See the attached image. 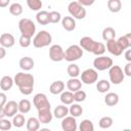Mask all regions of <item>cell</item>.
Returning <instances> with one entry per match:
<instances>
[{"instance_id":"cell-5","label":"cell","mask_w":131,"mask_h":131,"mask_svg":"<svg viewBox=\"0 0 131 131\" xmlns=\"http://www.w3.org/2000/svg\"><path fill=\"white\" fill-rule=\"evenodd\" d=\"M83 56V49L80 47V45H71L68 47V49L64 51L63 54V59H66L67 61H75L80 59Z\"/></svg>"},{"instance_id":"cell-25","label":"cell","mask_w":131,"mask_h":131,"mask_svg":"<svg viewBox=\"0 0 131 131\" xmlns=\"http://www.w3.org/2000/svg\"><path fill=\"white\" fill-rule=\"evenodd\" d=\"M60 101L66 104V105H70L74 102V94L71 91H62L60 93Z\"/></svg>"},{"instance_id":"cell-31","label":"cell","mask_w":131,"mask_h":131,"mask_svg":"<svg viewBox=\"0 0 131 131\" xmlns=\"http://www.w3.org/2000/svg\"><path fill=\"white\" fill-rule=\"evenodd\" d=\"M26 123V119L24 117V114H15L13 116V119H12V125L16 128H20L25 125Z\"/></svg>"},{"instance_id":"cell-1","label":"cell","mask_w":131,"mask_h":131,"mask_svg":"<svg viewBox=\"0 0 131 131\" xmlns=\"http://www.w3.org/2000/svg\"><path fill=\"white\" fill-rule=\"evenodd\" d=\"M14 84L18 87L19 91L21 94L25 95H30L33 92L34 89V76L31 74H26V73H17L14 76Z\"/></svg>"},{"instance_id":"cell-32","label":"cell","mask_w":131,"mask_h":131,"mask_svg":"<svg viewBox=\"0 0 131 131\" xmlns=\"http://www.w3.org/2000/svg\"><path fill=\"white\" fill-rule=\"evenodd\" d=\"M111 88V82L106 81V80H100L97 82L96 84V89L98 90V92L100 93H105L110 90Z\"/></svg>"},{"instance_id":"cell-40","label":"cell","mask_w":131,"mask_h":131,"mask_svg":"<svg viewBox=\"0 0 131 131\" xmlns=\"http://www.w3.org/2000/svg\"><path fill=\"white\" fill-rule=\"evenodd\" d=\"M48 17H49V23H51V24H56L61 19V15L58 11L48 12Z\"/></svg>"},{"instance_id":"cell-42","label":"cell","mask_w":131,"mask_h":131,"mask_svg":"<svg viewBox=\"0 0 131 131\" xmlns=\"http://www.w3.org/2000/svg\"><path fill=\"white\" fill-rule=\"evenodd\" d=\"M18 42H19V45H20L21 47L27 48V47H29V46L31 45V42H32V41H31V38H29V37L20 36V37H19Z\"/></svg>"},{"instance_id":"cell-29","label":"cell","mask_w":131,"mask_h":131,"mask_svg":"<svg viewBox=\"0 0 131 131\" xmlns=\"http://www.w3.org/2000/svg\"><path fill=\"white\" fill-rule=\"evenodd\" d=\"M17 104H18V112L21 114H28L32 108V104L29 99H21Z\"/></svg>"},{"instance_id":"cell-48","label":"cell","mask_w":131,"mask_h":131,"mask_svg":"<svg viewBox=\"0 0 131 131\" xmlns=\"http://www.w3.org/2000/svg\"><path fill=\"white\" fill-rule=\"evenodd\" d=\"M9 2H10V0H0V7L3 8V7L8 6Z\"/></svg>"},{"instance_id":"cell-43","label":"cell","mask_w":131,"mask_h":131,"mask_svg":"<svg viewBox=\"0 0 131 131\" xmlns=\"http://www.w3.org/2000/svg\"><path fill=\"white\" fill-rule=\"evenodd\" d=\"M124 75L131 77V61H128L124 68Z\"/></svg>"},{"instance_id":"cell-20","label":"cell","mask_w":131,"mask_h":131,"mask_svg":"<svg viewBox=\"0 0 131 131\" xmlns=\"http://www.w3.org/2000/svg\"><path fill=\"white\" fill-rule=\"evenodd\" d=\"M13 83L14 81L10 76H3L0 80V88L3 91H8L12 88Z\"/></svg>"},{"instance_id":"cell-10","label":"cell","mask_w":131,"mask_h":131,"mask_svg":"<svg viewBox=\"0 0 131 131\" xmlns=\"http://www.w3.org/2000/svg\"><path fill=\"white\" fill-rule=\"evenodd\" d=\"M33 103L37 108V111L44 110V108H51L50 102L44 93H37L33 98Z\"/></svg>"},{"instance_id":"cell-9","label":"cell","mask_w":131,"mask_h":131,"mask_svg":"<svg viewBox=\"0 0 131 131\" xmlns=\"http://www.w3.org/2000/svg\"><path fill=\"white\" fill-rule=\"evenodd\" d=\"M80 75H81V82L86 85L93 84L98 79L97 71L94 69H87V70L83 71L82 74H80Z\"/></svg>"},{"instance_id":"cell-14","label":"cell","mask_w":131,"mask_h":131,"mask_svg":"<svg viewBox=\"0 0 131 131\" xmlns=\"http://www.w3.org/2000/svg\"><path fill=\"white\" fill-rule=\"evenodd\" d=\"M105 48L107 49V51L111 54H113L115 56H120L123 53V50L121 49V47L117 43V40H115V39H111V40L106 41V47Z\"/></svg>"},{"instance_id":"cell-47","label":"cell","mask_w":131,"mask_h":131,"mask_svg":"<svg viewBox=\"0 0 131 131\" xmlns=\"http://www.w3.org/2000/svg\"><path fill=\"white\" fill-rule=\"evenodd\" d=\"M5 55H6V50H5V48L2 47V46H0V59L4 58Z\"/></svg>"},{"instance_id":"cell-38","label":"cell","mask_w":131,"mask_h":131,"mask_svg":"<svg viewBox=\"0 0 131 131\" xmlns=\"http://www.w3.org/2000/svg\"><path fill=\"white\" fill-rule=\"evenodd\" d=\"M113 123H114V121H113V119L111 118V117H102L100 120H99V122H98V125H99V127L101 128V129H107V128H110L112 125H113Z\"/></svg>"},{"instance_id":"cell-16","label":"cell","mask_w":131,"mask_h":131,"mask_svg":"<svg viewBox=\"0 0 131 131\" xmlns=\"http://www.w3.org/2000/svg\"><path fill=\"white\" fill-rule=\"evenodd\" d=\"M15 43V39L13 37V35L9 34V33H3L0 36V45L4 48H10L14 45Z\"/></svg>"},{"instance_id":"cell-11","label":"cell","mask_w":131,"mask_h":131,"mask_svg":"<svg viewBox=\"0 0 131 131\" xmlns=\"http://www.w3.org/2000/svg\"><path fill=\"white\" fill-rule=\"evenodd\" d=\"M64 51L60 45L54 44L49 48V57L52 61H61L63 59Z\"/></svg>"},{"instance_id":"cell-23","label":"cell","mask_w":131,"mask_h":131,"mask_svg":"<svg viewBox=\"0 0 131 131\" xmlns=\"http://www.w3.org/2000/svg\"><path fill=\"white\" fill-rule=\"evenodd\" d=\"M68 114H69V108L68 106H66V104L57 105L53 111V116L56 119H62L66 116H68Z\"/></svg>"},{"instance_id":"cell-46","label":"cell","mask_w":131,"mask_h":131,"mask_svg":"<svg viewBox=\"0 0 131 131\" xmlns=\"http://www.w3.org/2000/svg\"><path fill=\"white\" fill-rule=\"evenodd\" d=\"M125 58L127 59V61H131V49H127V51L125 52Z\"/></svg>"},{"instance_id":"cell-3","label":"cell","mask_w":131,"mask_h":131,"mask_svg":"<svg viewBox=\"0 0 131 131\" xmlns=\"http://www.w3.org/2000/svg\"><path fill=\"white\" fill-rule=\"evenodd\" d=\"M52 42V36L49 32L42 30L37 33L33 39V45L36 48H43L48 46Z\"/></svg>"},{"instance_id":"cell-18","label":"cell","mask_w":131,"mask_h":131,"mask_svg":"<svg viewBox=\"0 0 131 131\" xmlns=\"http://www.w3.org/2000/svg\"><path fill=\"white\" fill-rule=\"evenodd\" d=\"M61 25H62V28L68 31V32H72L75 30L76 28V21H75V18L72 17V16H64L62 19H61Z\"/></svg>"},{"instance_id":"cell-41","label":"cell","mask_w":131,"mask_h":131,"mask_svg":"<svg viewBox=\"0 0 131 131\" xmlns=\"http://www.w3.org/2000/svg\"><path fill=\"white\" fill-rule=\"evenodd\" d=\"M12 127V122H10L7 119H0V130L6 131V130H10Z\"/></svg>"},{"instance_id":"cell-12","label":"cell","mask_w":131,"mask_h":131,"mask_svg":"<svg viewBox=\"0 0 131 131\" xmlns=\"http://www.w3.org/2000/svg\"><path fill=\"white\" fill-rule=\"evenodd\" d=\"M61 128L63 131H76L77 130V121L73 116H66L61 121Z\"/></svg>"},{"instance_id":"cell-6","label":"cell","mask_w":131,"mask_h":131,"mask_svg":"<svg viewBox=\"0 0 131 131\" xmlns=\"http://www.w3.org/2000/svg\"><path fill=\"white\" fill-rule=\"evenodd\" d=\"M68 11L76 19H83L86 16V9L78 1H72L68 5Z\"/></svg>"},{"instance_id":"cell-21","label":"cell","mask_w":131,"mask_h":131,"mask_svg":"<svg viewBox=\"0 0 131 131\" xmlns=\"http://www.w3.org/2000/svg\"><path fill=\"white\" fill-rule=\"evenodd\" d=\"M63 89H64V83H63L62 81H60V80L54 81V82L50 85V87H49V91H50V93L53 94V95L60 94V93L63 91Z\"/></svg>"},{"instance_id":"cell-44","label":"cell","mask_w":131,"mask_h":131,"mask_svg":"<svg viewBox=\"0 0 131 131\" xmlns=\"http://www.w3.org/2000/svg\"><path fill=\"white\" fill-rule=\"evenodd\" d=\"M7 102V96L4 92H0V106H4V104Z\"/></svg>"},{"instance_id":"cell-49","label":"cell","mask_w":131,"mask_h":131,"mask_svg":"<svg viewBox=\"0 0 131 131\" xmlns=\"http://www.w3.org/2000/svg\"><path fill=\"white\" fill-rule=\"evenodd\" d=\"M4 117H5V114H4L3 106H0V119H3Z\"/></svg>"},{"instance_id":"cell-34","label":"cell","mask_w":131,"mask_h":131,"mask_svg":"<svg viewBox=\"0 0 131 131\" xmlns=\"http://www.w3.org/2000/svg\"><path fill=\"white\" fill-rule=\"evenodd\" d=\"M67 72H68V74L71 78H77L80 75V68L76 63H71V64L68 66Z\"/></svg>"},{"instance_id":"cell-28","label":"cell","mask_w":131,"mask_h":131,"mask_svg":"<svg viewBox=\"0 0 131 131\" xmlns=\"http://www.w3.org/2000/svg\"><path fill=\"white\" fill-rule=\"evenodd\" d=\"M40 128V122L38 118L31 117L27 121V130L28 131H37Z\"/></svg>"},{"instance_id":"cell-8","label":"cell","mask_w":131,"mask_h":131,"mask_svg":"<svg viewBox=\"0 0 131 131\" xmlns=\"http://www.w3.org/2000/svg\"><path fill=\"white\" fill-rule=\"evenodd\" d=\"M113 64H114L113 59L108 56H105V55H98L93 60V66H94L95 70H97V71L108 70Z\"/></svg>"},{"instance_id":"cell-39","label":"cell","mask_w":131,"mask_h":131,"mask_svg":"<svg viewBox=\"0 0 131 131\" xmlns=\"http://www.w3.org/2000/svg\"><path fill=\"white\" fill-rule=\"evenodd\" d=\"M74 101H77V102H82L86 99V92L79 89L77 91H75L74 93Z\"/></svg>"},{"instance_id":"cell-30","label":"cell","mask_w":131,"mask_h":131,"mask_svg":"<svg viewBox=\"0 0 131 131\" xmlns=\"http://www.w3.org/2000/svg\"><path fill=\"white\" fill-rule=\"evenodd\" d=\"M69 113L71 116L78 118L83 114V107L79 103H72L70 108H69Z\"/></svg>"},{"instance_id":"cell-2","label":"cell","mask_w":131,"mask_h":131,"mask_svg":"<svg viewBox=\"0 0 131 131\" xmlns=\"http://www.w3.org/2000/svg\"><path fill=\"white\" fill-rule=\"evenodd\" d=\"M80 47L88 52L93 53L96 56L102 55L106 50L105 45L103 43L96 42L91 37H88V36H85L80 39Z\"/></svg>"},{"instance_id":"cell-36","label":"cell","mask_w":131,"mask_h":131,"mask_svg":"<svg viewBox=\"0 0 131 131\" xmlns=\"http://www.w3.org/2000/svg\"><path fill=\"white\" fill-rule=\"evenodd\" d=\"M9 12L10 14L14 15V16H18L23 13V6L19 4V3H12L10 6H9Z\"/></svg>"},{"instance_id":"cell-33","label":"cell","mask_w":131,"mask_h":131,"mask_svg":"<svg viewBox=\"0 0 131 131\" xmlns=\"http://www.w3.org/2000/svg\"><path fill=\"white\" fill-rule=\"evenodd\" d=\"M116 37V31L112 27H107L102 31V39L104 41H108L111 39H115Z\"/></svg>"},{"instance_id":"cell-45","label":"cell","mask_w":131,"mask_h":131,"mask_svg":"<svg viewBox=\"0 0 131 131\" xmlns=\"http://www.w3.org/2000/svg\"><path fill=\"white\" fill-rule=\"evenodd\" d=\"M78 2L82 6H91L95 2V0H78Z\"/></svg>"},{"instance_id":"cell-17","label":"cell","mask_w":131,"mask_h":131,"mask_svg":"<svg viewBox=\"0 0 131 131\" xmlns=\"http://www.w3.org/2000/svg\"><path fill=\"white\" fill-rule=\"evenodd\" d=\"M19 68L24 71H31L34 66H35V62H34V59L32 57H29V56H24L19 59Z\"/></svg>"},{"instance_id":"cell-4","label":"cell","mask_w":131,"mask_h":131,"mask_svg":"<svg viewBox=\"0 0 131 131\" xmlns=\"http://www.w3.org/2000/svg\"><path fill=\"white\" fill-rule=\"evenodd\" d=\"M18 29L21 36L32 38L36 32V26L30 18H21L18 21Z\"/></svg>"},{"instance_id":"cell-13","label":"cell","mask_w":131,"mask_h":131,"mask_svg":"<svg viewBox=\"0 0 131 131\" xmlns=\"http://www.w3.org/2000/svg\"><path fill=\"white\" fill-rule=\"evenodd\" d=\"M3 110H4L5 117L11 118V117H13L15 114H17V112H18V104H17L16 101H14V100H9V101H7V102L4 104Z\"/></svg>"},{"instance_id":"cell-7","label":"cell","mask_w":131,"mask_h":131,"mask_svg":"<svg viewBox=\"0 0 131 131\" xmlns=\"http://www.w3.org/2000/svg\"><path fill=\"white\" fill-rule=\"evenodd\" d=\"M108 77H110L111 83H113L115 85L121 84L125 79V75H124V72L121 69V67L114 66V64L108 69Z\"/></svg>"},{"instance_id":"cell-24","label":"cell","mask_w":131,"mask_h":131,"mask_svg":"<svg viewBox=\"0 0 131 131\" xmlns=\"http://www.w3.org/2000/svg\"><path fill=\"white\" fill-rule=\"evenodd\" d=\"M119 102V95L115 92H108L104 97V103L107 106H114Z\"/></svg>"},{"instance_id":"cell-26","label":"cell","mask_w":131,"mask_h":131,"mask_svg":"<svg viewBox=\"0 0 131 131\" xmlns=\"http://www.w3.org/2000/svg\"><path fill=\"white\" fill-rule=\"evenodd\" d=\"M107 8L111 12L117 13L122 9L121 0H107Z\"/></svg>"},{"instance_id":"cell-22","label":"cell","mask_w":131,"mask_h":131,"mask_svg":"<svg viewBox=\"0 0 131 131\" xmlns=\"http://www.w3.org/2000/svg\"><path fill=\"white\" fill-rule=\"evenodd\" d=\"M67 87H68L69 91L75 92V91L81 89V87H82V82H81V80H79V79H77V78H71V79L68 80V82H67Z\"/></svg>"},{"instance_id":"cell-15","label":"cell","mask_w":131,"mask_h":131,"mask_svg":"<svg viewBox=\"0 0 131 131\" xmlns=\"http://www.w3.org/2000/svg\"><path fill=\"white\" fill-rule=\"evenodd\" d=\"M53 114L51 113L50 108H44L38 111V120L41 124H48L52 121Z\"/></svg>"},{"instance_id":"cell-37","label":"cell","mask_w":131,"mask_h":131,"mask_svg":"<svg viewBox=\"0 0 131 131\" xmlns=\"http://www.w3.org/2000/svg\"><path fill=\"white\" fill-rule=\"evenodd\" d=\"M27 5L31 10L39 11L42 8V0H27Z\"/></svg>"},{"instance_id":"cell-35","label":"cell","mask_w":131,"mask_h":131,"mask_svg":"<svg viewBox=\"0 0 131 131\" xmlns=\"http://www.w3.org/2000/svg\"><path fill=\"white\" fill-rule=\"evenodd\" d=\"M80 131H94V125L90 120H83L79 125Z\"/></svg>"},{"instance_id":"cell-27","label":"cell","mask_w":131,"mask_h":131,"mask_svg":"<svg viewBox=\"0 0 131 131\" xmlns=\"http://www.w3.org/2000/svg\"><path fill=\"white\" fill-rule=\"evenodd\" d=\"M36 19L38 21V24L45 26L49 24V17H48V11L46 10H41L36 14Z\"/></svg>"},{"instance_id":"cell-19","label":"cell","mask_w":131,"mask_h":131,"mask_svg":"<svg viewBox=\"0 0 131 131\" xmlns=\"http://www.w3.org/2000/svg\"><path fill=\"white\" fill-rule=\"evenodd\" d=\"M117 43L119 44V46L121 47V49L124 51L125 49H128L130 46H131V34L128 33L124 36H121L118 40H117Z\"/></svg>"}]
</instances>
